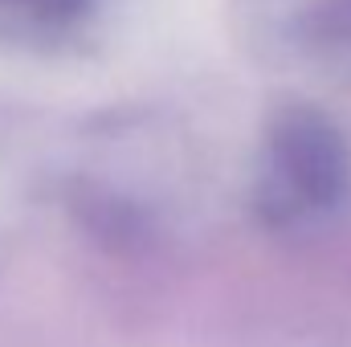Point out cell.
Returning <instances> with one entry per match:
<instances>
[{
  "label": "cell",
  "instance_id": "cell-1",
  "mask_svg": "<svg viewBox=\"0 0 351 347\" xmlns=\"http://www.w3.org/2000/svg\"><path fill=\"white\" fill-rule=\"evenodd\" d=\"M348 188V147L327 115L282 106L258 156V208L274 225H298L339 204Z\"/></svg>",
  "mask_w": 351,
  "mask_h": 347
},
{
  "label": "cell",
  "instance_id": "cell-2",
  "mask_svg": "<svg viewBox=\"0 0 351 347\" xmlns=\"http://www.w3.org/2000/svg\"><path fill=\"white\" fill-rule=\"evenodd\" d=\"M98 12V0H0L4 49L70 45Z\"/></svg>",
  "mask_w": 351,
  "mask_h": 347
}]
</instances>
